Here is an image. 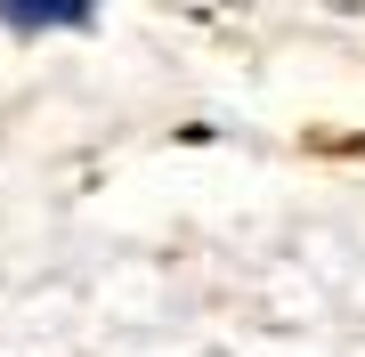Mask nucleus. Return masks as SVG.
I'll return each mask as SVG.
<instances>
[{"label": "nucleus", "instance_id": "obj_1", "mask_svg": "<svg viewBox=\"0 0 365 357\" xmlns=\"http://www.w3.org/2000/svg\"><path fill=\"white\" fill-rule=\"evenodd\" d=\"M90 9L98 0H0V16L25 25V33H41V25H90Z\"/></svg>", "mask_w": 365, "mask_h": 357}]
</instances>
